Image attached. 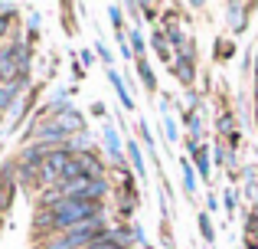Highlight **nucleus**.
Masks as SVG:
<instances>
[{"instance_id": "obj_29", "label": "nucleus", "mask_w": 258, "mask_h": 249, "mask_svg": "<svg viewBox=\"0 0 258 249\" xmlns=\"http://www.w3.org/2000/svg\"><path fill=\"white\" fill-rule=\"evenodd\" d=\"M7 207V190H0V210Z\"/></svg>"}, {"instance_id": "obj_11", "label": "nucleus", "mask_w": 258, "mask_h": 249, "mask_svg": "<svg viewBox=\"0 0 258 249\" xmlns=\"http://www.w3.org/2000/svg\"><path fill=\"white\" fill-rule=\"evenodd\" d=\"M180 171H183V190H186V197H193L196 193V171L189 167L186 158H180Z\"/></svg>"}, {"instance_id": "obj_34", "label": "nucleus", "mask_w": 258, "mask_h": 249, "mask_svg": "<svg viewBox=\"0 0 258 249\" xmlns=\"http://www.w3.org/2000/svg\"><path fill=\"white\" fill-rule=\"evenodd\" d=\"M0 39H4V36H0ZM0 49H4V46H0Z\"/></svg>"}, {"instance_id": "obj_19", "label": "nucleus", "mask_w": 258, "mask_h": 249, "mask_svg": "<svg viewBox=\"0 0 258 249\" xmlns=\"http://www.w3.org/2000/svg\"><path fill=\"white\" fill-rule=\"evenodd\" d=\"M222 204H226V213L232 217L235 207H239V190H235V187H226V193H222Z\"/></svg>"}, {"instance_id": "obj_26", "label": "nucleus", "mask_w": 258, "mask_h": 249, "mask_svg": "<svg viewBox=\"0 0 258 249\" xmlns=\"http://www.w3.org/2000/svg\"><path fill=\"white\" fill-rule=\"evenodd\" d=\"M118 53H121V56H124V59H134V49H131V46H127V43H118Z\"/></svg>"}, {"instance_id": "obj_32", "label": "nucleus", "mask_w": 258, "mask_h": 249, "mask_svg": "<svg viewBox=\"0 0 258 249\" xmlns=\"http://www.w3.org/2000/svg\"><path fill=\"white\" fill-rule=\"evenodd\" d=\"M255 128H258V109H255Z\"/></svg>"}, {"instance_id": "obj_9", "label": "nucleus", "mask_w": 258, "mask_h": 249, "mask_svg": "<svg viewBox=\"0 0 258 249\" xmlns=\"http://www.w3.org/2000/svg\"><path fill=\"white\" fill-rule=\"evenodd\" d=\"M176 79H183V82H193V79H196V66H193V56H183V53H180V56H176Z\"/></svg>"}, {"instance_id": "obj_30", "label": "nucleus", "mask_w": 258, "mask_h": 249, "mask_svg": "<svg viewBox=\"0 0 258 249\" xmlns=\"http://www.w3.org/2000/svg\"><path fill=\"white\" fill-rule=\"evenodd\" d=\"M255 109H258V76H255Z\"/></svg>"}, {"instance_id": "obj_12", "label": "nucleus", "mask_w": 258, "mask_h": 249, "mask_svg": "<svg viewBox=\"0 0 258 249\" xmlns=\"http://www.w3.org/2000/svg\"><path fill=\"white\" fill-rule=\"evenodd\" d=\"M20 89H23V85H17V82H13V85H0V112H7V109H10V105H17V92Z\"/></svg>"}, {"instance_id": "obj_23", "label": "nucleus", "mask_w": 258, "mask_h": 249, "mask_svg": "<svg viewBox=\"0 0 258 249\" xmlns=\"http://www.w3.org/2000/svg\"><path fill=\"white\" fill-rule=\"evenodd\" d=\"M164 134H167V141H173L180 138V131H176V118H170V115H164Z\"/></svg>"}, {"instance_id": "obj_1", "label": "nucleus", "mask_w": 258, "mask_h": 249, "mask_svg": "<svg viewBox=\"0 0 258 249\" xmlns=\"http://www.w3.org/2000/svg\"><path fill=\"white\" fill-rule=\"evenodd\" d=\"M0 79L4 85H26L30 79V46L23 39H13L0 49Z\"/></svg>"}, {"instance_id": "obj_22", "label": "nucleus", "mask_w": 258, "mask_h": 249, "mask_svg": "<svg viewBox=\"0 0 258 249\" xmlns=\"http://www.w3.org/2000/svg\"><path fill=\"white\" fill-rule=\"evenodd\" d=\"M85 249H121V246H118V243H114V239H111V236H108V230H105V233H101V236H98V239H92V243H88Z\"/></svg>"}, {"instance_id": "obj_4", "label": "nucleus", "mask_w": 258, "mask_h": 249, "mask_svg": "<svg viewBox=\"0 0 258 249\" xmlns=\"http://www.w3.org/2000/svg\"><path fill=\"white\" fill-rule=\"evenodd\" d=\"M105 154H108V161H114V164L124 161V144H121V134H118L114 125H105Z\"/></svg>"}, {"instance_id": "obj_5", "label": "nucleus", "mask_w": 258, "mask_h": 249, "mask_svg": "<svg viewBox=\"0 0 258 249\" xmlns=\"http://www.w3.org/2000/svg\"><path fill=\"white\" fill-rule=\"evenodd\" d=\"M76 161H79V167H82V174H85L88 180H95V177H105V161H101L95 151L76 154Z\"/></svg>"}, {"instance_id": "obj_10", "label": "nucleus", "mask_w": 258, "mask_h": 249, "mask_svg": "<svg viewBox=\"0 0 258 249\" xmlns=\"http://www.w3.org/2000/svg\"><path fill=\"white\" fill-rule=\"evenodd\" d=\"M138 76H141V82H144L147 92H157V76H154V69H151L147 59H138Z\"/></svg>"}, {"instance_id": "obj_33", "label": "nucleus", "mask_w": 258, "mask_h": 249, "mask_svg": "<svg viewBox=\"0 0 258 249\" xmlns=\"http://www.w3.org/2000/svg\"><path fill=\"white\" fill-rule=\"evenodd\" d=\"M0 122H4V112H0Z\"/></svg>"}, {"instance_id": "obj_20", "label": "nucleus", "mask_w": 258, "mask_h": 249, "mask_svg": "<svg viewBox=\"0 0 258 249\" xmlns=\"http://www.w3.org/2000/svg\"><path fill=\"white\" fill-rule=\"evenodd\" d=\"M167 43H170L173 49H183V46H186V39H183V30H180V26H167Z\"/></svg>"}, {"instance_id": "obj_25", "label": "nucleus", "mask_w": 258, "mask_h": 249, "mask_svg": "<svg viewBox=\"0 0 258 249\" xmlns=\"http://www.w3.org/2000/svg\"><path fill=\"white\" fill-rule=\"evenodd\" d=\"M216 128H219L222 134H235V131H232V115H222L219 122H216Z\"/></svg>"}, {"instance_id": "obj_7", "label": "nucleus", "mask_w": 258, "mask_h": 249, "mask_svg": "<svg viewBox=\"0 0 258 249\" xmlns=\"http://www.w3.org/2000/svg\"><path fill=\"white\" fill-rule=\"evenodd\" d=\"M189 151H193V161H196V177H203V180L209 184V177H213V164H209V147H206V144H193Z\"/></svg>"}, {"instance_id": "obj_17", "label": "nucleus", "mask_w": 258, "mask_h": 249, "mask_svg": "<svg viewBox=\"0 0 258 249\" xmlns=\"http://www.w3.org/2000/svg\"><path fill=\"white\" fill-rule=\"evenodd\" d=\"M131 49H134V59H144V49H147V43H144V33H141L138 30V26H134V30H131Z\"/></svg>"}, {"instance_id": "obj_2", "label": "nucleus", "mask_w": 258, "mask_h": 249, "mask_svg": "<svg viewBox=\"0 0 258 249\" xmlns=\"http://www.w3.org/2000/svg\"><path fill=\"white\" fill-rule=\"evenodd\" d=\"M72 161H76V154H72L69 147H56V151L39 164V180H43V184H59V180L66 177V167H69Z\"/></svg>"}, {"instance_id": "obj_3", "label": "nucleus", "mask_w": 258, "mask_h": 249, "mask_svg": "<svg viewBox=\"0 0 258 249\" xmlns=\"http://www.w3.org/2000/svg\"><path fill=\"white\" fill-rule=\"evenodd\" d=\"M105 76H108V82L114 85V95H118L121 109H124V112H134V98H131V92H127V85H124V76H121L118 69H105Z\"/></svg>"}, {"instance_id": "obj_14", "label": "nucleus", "mask_w": 258, "mask_h": 249, "mask_svg": "<svg viewBox=\"0 0 258 249\" xmlns=\"http://www.w3.org/2000/svg\"><path fill=\"white\" fill-rule=\"evenodd\" d=\"M245 10H248L245 4H229V23L235 26V33H242V30H245V17H242Z\"/></svg>"}, {"instance_id": "obj_28", "label": "nucleus", "mask_w": 258, "mask_h": 249, "mask_svg": "<svg viewBox=\"0 0 258 249\" xmlns=\"http://www.w3.org/2000/svg\"><path fill=\"white\" fill-rule=\"evenodd\" d=\"M92 115H98V118H101V115H105V105L95 102V105H92Z\"/></svg>"}, {"instance_id": "obj_27", "label": "nucleus", "mask_w": 258, "mask_h": 249, "mask_svg": "<svg viewBox=\"0 0 258 249\" xmlns=\"http://www.w3.org/2000/svg\"><path fill=\"white\" fill-rule=\"evenodd\" d=\"M82 66H95V56L88 49H82Z\"/></svg>"}, {"instance_id": "obj_6", "label": "nucleus", "mask_w": 258, "mask_h": 249, "mask_svg": "<svg viewBox=\"0 0 258 249\" xmlns=\"http://www.w3.org/2000/svg\"><path fill=\"white\" fill-rule=\"evenodd\" d=\"M52 122H56L59 128H62L66 134H79V131H85V118H82V112L79 109H72V112H66V115H59V118H52Z\"/></svg>"}, {"instance_id": "obj_24", "label": "nucleus", "mask_w": 258, "mask_h": 249, "mask_svg": "<svg viewBox=\"0 0 258 249\" xmlns=\"http://www.w3.org/2000/svg\"><path fill=\"white\" fill-rule=\"evenodd\" d=\"M95 53H98V59H101V63H105V69H111V63H114L111 49H108L105 43H98V46H95Z\"/></svg>"}, {"instance_id": "obj_21", "label": "nucleus", "mask_w": 258, "mask_h": 249, "mask_svg": "<svg viewBox=\"0 0 258 249\" xmlns=\"http://www.w3.org/2000/svg\"><path fill=\"white\" fill-rule=\"evenodd\" d=\"M138 131H141V138H144V144H147V151H151V158H157V147H154L151 125H147V122H138Z\"/></svg>"}, {"instance_id": "obj_8", "label": "nucleus", "mask_w": 258, "mask_h": 249, "mask_svg": "<svg viewBox=\"0 0 258 249\" xmlns=\"http://www.w3.org/2000/svg\"><path fill=\"white\" fill-rule=\"evenodd\" d=\"M69 151L72 154H85V151H95V138L88 131H79L69 138Z\"/></svg>"}, {"instance_id": "obj_18", "label": "nucleus", "mask_w": 258, "mask_h": 249, "mask_svg": "<svg viewBox=\"0 0 258 249\" xmlns=\"http://www.w3.org/2000/svg\"><path fill=\"white\" fill-rule=\"evenodd\" d=\"M151 46H154V49H157V56L160 59H170V49H167V36H164V33H154V36H151Z\"/></svg>"}, {"instance_id": "obj_31", "label": "nucleus", "mask_w": 258, "mask_h": 249, "mask_svg": "<svg viewBox=\"0 0 258 249\" xmlns=\"http://www.w3.org/2000/svg\"><path fill=\"white\" fill-rule=\"evenodd\" d=\"M255 76H258V53H255Z\"/></svg>"}, {"instance_id": "obj_16", "label": "nucleus", "mask_w": 258, "mask_h": 249, "mask_svg": "<svg viewBox=\"0 0 258 249\" xmlns=\"http://www.w3.org/2000/svg\"><path fill=\"white\" fill-rule=\"evenodd\" d=\"M108 20H111V26L118 30V36H124V33H121V30H124V17H121L118 4H108Z\"/></svg>"}, {"instance_id": "obj_15", "label": "nucleus", "mask_w": 258, "mask_h": 249, "mask_svg": "<svg viewBox=\"0 0 258 249\" xmlns=\"http://www.w3.org/2000/svg\"><path fill=\"white\" fill-rule=\"evenodd\" d=\"M200 236L206 239L209 246H213V239H216V226H213V220H209V213H206V210L200 213Z\"/></svg>"}, {"instance_id": "obj_13", "label": "nucleus", "mask_w": 258, "mask_h": 249, "mask_svg": "<svg viewBox=\"0 0 258 249\" xmlns=\"http://www.w3.org/2000/svg\"><path fill=\"white\" fill-rule=\"evenodd\" d=\"M127 154H131L134 174H138V177H144V174H147V167H144V154H141V144H138V141H127Z\"/></svg>"}]
</instances>
